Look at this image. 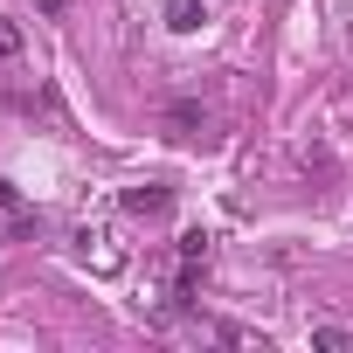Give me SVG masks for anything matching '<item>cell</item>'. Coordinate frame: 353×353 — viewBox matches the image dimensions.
Here are the masks:
<instances>
[{"label": "cell", "mask_w": 353, "mask_h": 353, "mask_svg": "<svg viewBox=\"0 0 353 353\" xmlns=\"http://www.w3.org/2000/svg\"><path fill=\"white\" fill-rule=\"evenodd\" d=\"M208 270V236H181V270H173V305H188Z\"/></svg>", "instance_id": "6da1fadb"}, {"label": "cell", "mask_w": 353, "mask_h": 353, "mask_svg": "<svg viewBox=\"0 0 353 353\" xmlns=\"http://www.w3.org/2000/svg\"><path fill=\"white\" fill-rule=\"evenodd\" d=\"M28 229H35V208H28L8 181H0V236H28Z\"/></svg>", "instance_id": "7a4b0ae2"}, {"label": "cell", "mask_w": 353, "mask_h": 353, "mask_svg": "<svg viewBox=\"0 0 353 353\" xmlns=\"http://www.w3.org/2000/svg\"><path fill=\"white\" fill-rule=\"evenodd\" d=\"M201 21H208L201 0H166V28H173V35H194Z\"/></svg>", "instance_id": "3957f363"}, {"label": "cell", "mask_w": 353, "mask_h": 353, "mask_svg": "<svg viewBox=\"0 0 353 353\" xmlns=\"http://www.w3.org/2000/svg\"><path fill=\"white\" fill-rule=\"evenodd\" d=\"M173 194L166 188H125V215H166Z\"/></svg>", "instance_id": "277c9868"}, {"label": "cell", "mask_w": 353, "mask_h": 353, "mask_svg": "<svg viewBox=\"0 0 353 353\" xmlns=\"http://www.w3.org/2000/svg\"><path fill=\"white\" fill-rule=\"evenodd\" d=\"M312 346H325V353H353V332H346V325H312Z\"/></svg>", "instance_id": "5b68a950"}, {"label": "cell", "mask_w": 353, "mask_h": 353, "mask_svg": "<svg viewBox=\"0 0 353 353\" xmlns=\"http://www.w3.org/2000/svg\"><path fill=\"white\" fill-rule=\"evenodd\" d=\"M35 8H42V14H63V0H35Z\"/></svg>", "instance_id": "8992f818"}]
</instances>
